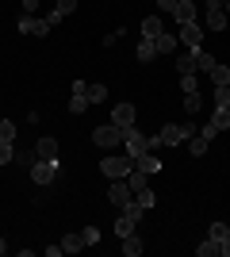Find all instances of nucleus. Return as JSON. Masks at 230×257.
Masks as SVG:
<instances>
[{"mask_svg": "<svg viewBox=\"0 0 230 257\" xmlns=\"http://www.w3.org/2000/svg\"><path fill=\"white\" fill-rule=\"evenodd\" d=\"M0 142H16V123L0 119Z\"/></svg>", "mask_w": 230, "mask_h": 257, "instance_id": "c756f323", "label": "nucleus"}, {"mask_svg": "<svg viewBox=\"0 0 230 257\" xmlns=\"http://www.w3.org/2000/svg\"><path fill=\"white\" fill-rule=\"evenodd\" d=\"M199 135H203L207 142H215V135H219V131H215V123H203V127H199Z\"/></svg>", "mask_w": 230, "mask_h": 257, "instance_id": "4c0bfd02", "label": "nucleus"}, {"mask_svg": "<svg viewBox=\"0 0 230 257\" xmlns=\"http://www.w3.org/2000/svg\"><path fill=\"white\" fill-rule=\"evenodd\" d=\"M211 85H230V65H222V62H215L211 65Z\"/></svg>", "mask_w": 230, "mask_h": 257, "instance_id": "a211bd4d", "label": "nucleus"}, {"mask_svg": "<svg viewBox=\"0 0 230 257\" xmlns=\"http://www.w3.org/2000/svg\"><path fill=\"white\" fill-rule=\"evenodd\" d=\"M108 200H111V207H119V211H123V207L134 200L131 184H127V181H111V184H108Z\"/></svg>", "mask_w": 230, "mask_h": 257, "instance_id": "423d86ee", "label": "nucleus"}, {"mask_svg": "<svg viewBox=\"0 0 230 257\" xmlns=\"http://www.w3.org/2000/svg\"><path fill=\"white\" fill-rule=\"evenodd\" d=\"M192 135H196V127H192V123H165V127L157 131L161 146H180V142H188Z\"/></svg>", "mask_w": 230, "mask_h": 257, "instance_id": "f03ea898", "label": "nucleus"}, {"mask_svg": "<svg viewBox=\"0 0 230 257\" xmlns=\"http://www.w3.org/2000/svg\"><path fill=\"white\" fill-rule=\"evenodd\" d=\"M81 238H85V246H96V242H100V226H85Z\"/></svg>", "mask_w": 230, "mask_h": 257, "instance_id": "72a5a7b5", "label": "nucleus"}, {"mask_svg": "<svg viewBox=\"0 0 230 257\" xmlns=\"http://www.w3.org/2000/svg\"><path fill=\"white\" fill-rule=\"evenodd\" d=\"M54 177H58V158L50 161V158H39L31 165V181L35 184H54Z\"/></svg>", "mask_w": 230, "mask_h": 257, "instance_id": "20e7f679", "label": "nucleus"}, {"mask_svg": "<svg viewBox=\"0 0 230 257\" xmlns=\"http://www.w3.org/2000/svg\"><path fill=\"white\" fill-rule=\"evenodd\" d=\"M196 0H176V12H173V16H176V23H196Z\"/></svg>", "mask_w": 230, "mask_h": 257, "instance_id": "f8f14e48", "label": "nucleus"}, {"mask_svg": "<svg viewBox=\"0 0 230 257\" xmlns=\"http://www.w3.org/2000/svg\"><path fill=\"white\" fill-rule=\"evenodd\" d=\"M226 12H222V4L219 0H207V27L211 31H226Z\"/></svg>", "mask_w": 230, "mask_h": 257, "instance_id": "1a4fd4ad", "label": "nucleus"}, {"mask_svg": "<svg viewBox=\"0 0 230 257\" xmlns=\"http://www.w3.org/2000/svg\"><path fill=\"white\" fill-rule=\"evenodd\" d=\"M131 169H134V158H131V154H108V158L100 161V173H104L108 181H123Z\"/></svg>", "mask_w": 230, "mask_h": 257, "instance_id": "f257e3e1", "label": "nucleus"}, {"mask_svg": "<svg viewBox=\"0 0 230 257\" xmlns=\"http://www.w3.org/2000/svg\"><path fill=\"white\" fill-rule=\"evenodd\" d=\"M207 146H211V142L203 139L199 131H196V135H192V139H188V154H192V158H203V154H207Z\"/></svg>", "mask_w": 230, "mask_h": 257, "instance_id": "f3484780", "label": "nucleus"}, {"mask_svg": "<svg viewBox=\"0 0 230 257\" xmlns=\"http://www.w3.org/2000/svg\"><path fill=\"white\" fill-rule=\"evenodd\" d=\"M196 73H188V77H180V92H196Z\"/></svg>", "mask_w": 230, "mask_h": 257, "instance_id": "c9c22d12", "label": "nucleus"}, {"mask_svg": "<svg viewBox=\"0 0 230 257\" xmlns=\"http://www.w3.org/2000/svg\"><path fill=\"white\" fill-rule=\"evenodd\" d=\"M16 161V146L12 142H0V165H12Z\"/></svg>", "mask_w": 230, "mask_h": 257, "instance_id": "7c9ffc66", "label": "nucleus"}, {"mask_svg": "<svg viewBox=\"0 0 230 257\" xmlns=\"http://www.w3.org/2000/svg\"><path fill=\"white\" fill-rule=\"evenodd\" d=\"M134 200H138V204H142V207H146V211H150V207H153V204H157V196H153V192H150V188H142V192H134Z\"/></svg>", "mask_w": 230, "mask_h": 257, "instance_id": "2f4dec72", "label": "nucleus"}, {"mask_svg": "<svg viewBox=\"0 0 230 257\" xmlns=\"http://www.w3.org/2000/svg\"><path fill=\"white\" fill-rule=\"evenodd\" d=\"M111 123L123 127V131H131L134 127V104H115L111 107Z\"/></svg>", "mask_w": 230, "mask_h": 257, "instance_id": "9d476101", "label": "nucleus"}, {"mask_svg": "<svg viewBox=\"0 0 230 257\" xmlns=\"http://www.w3.org/2000/svg\"><path fill=\"white\" fill-rule=\"evenodd\" d=\"M123 146H127V154H131V158H138V154H146V135L142 131H123Z\"/></svg>", "mask_w": 230, "mask_h": 257, "instance_id": "6e6552de", "label": "nucleus"}, {"mask_svg": "<svg viewBox=\"0 0 230 257\" xmlns=\"http://www.w3.org/2000/svg\"><path fill=\"white\" fill-rule=\"evenodd\" d=\"M215 253H219V242H215V238H207L203 246H196V257H215Z\"/></svg>", "mask_w": 230, "mask_h": 257, "instance_id": "cd10ccee", "label": "nucleus"}, {"mask_svg": "<svg viewBox=\"0 0 230 257\" xmlns=\"http://www.w3.org/2000/svg\"><path fill=\"white\" fill-rule=\"evenodd\" d=\"M92 142H96L100 150H115L123 142V127H115V123H100L96 131H92Z\"/></svg>", "mask_w": 230, "mask_h": 257, "instance_id": "7ed1b4c3", "label": "nucleus"}, {"mask_svg": "<svg viewBox=\"0 0 230 257\" xmlns=\"http://www.w3.org/2000/svg\"><path fill=\"white\" fill-rule=\"evenodd\" d=\"M134 58H138V62H153V58H157L153 39H142V43H138V50H134Z\"/></svg>", "mask_w": 230, "mask_h": 257, "instance_id": "6ab92c4d", "label": "nucleus"}, {"mask_svg": "<svg viewBox=\"0 0 230 257\" xmlns=\"http://www.w3.org/2000/svg\"><path fill=\"white\" fill-rule=\"evenodd\" d=\"M165 27H161V16H146L142 20V39H157Z\"/></svg>", "mask_w": 230, "mask_h": 257, "instance_id": "4468645a", "label": "nucleus"}, {"mask_svg": "<svg viewBox=\"0 0 230 257\" xmlns=\"http://www.w3.org/2000/svg\"><path fill=\"white\" fill-rule=\"evenodd\" d=\"M211 123H215V131H230V107H215Z\"/></svg>", "mask_w": 230, "mask_h": 257, "instance_id": "b1692460", "label": "nucleus"}, {"mask_svg": "<svg viewBox=\"0 0 230 257\" xmlns=\"http://www.w3.org/2000/svg\"><path fill=\"white\" fill-rule=\"evenodd\" d=\"M35 154L54 161V158H58V139H39V142H35Z\"/></svg>", "mask_w": 230, "mask_h": 257, "instance_id": "2eb2a0df", "label": "nucleus"}, {"mask_svg": "<svg viewBox=\"0 0 230 257\" xmlns=\"http://www.w3.org/2000/svg\"><path fill=\"white\" fill-rule=\"evenodd\" d=\"M16 161H20V165H27V169H31L35 161H39V154H23V150H16Z\"/></svg>", "mask_w": 230, "mask_h": 257, "instance_id": "e433bc0d", "label": "nucleus"}, {"mask_svg": "<svg viewBox=\"0 0 230 257\" xmlns=\"http://www.w3.org/2000/svg\"><path fill=\"white\" fill-rule=\"evenodd\" d=\"M215 107H230V85H215Z\"/></svg>", "mask_w": 230, "mask_h": 257, "instance_id": "bb28decb", "label": "nucleus"}, {"mask_svg": "<svg viewBox=\"0 0 230 257\" xmlns=\"http://www.w3.org/2000/svg\"><path fill=\"white\" fill-rule=\"evenodd\" d=\"M153 4H157V0H153Z\"/></svg>", "mask_w": 230, "mask_h": 257, "instance_id": "a18cd8bd", "label": "nucleus"}, {"mask_svg": "<svg viewBox=\"0 0 230 257\" xmlns=\"http://www.w3.org/2000/svg\"><path fill=\"white\" fill-rule=\"evenodd\" d=\"M219 4H226V0H219Z\"/></svg>", "mask_w": 230, "mask_h": 257, "instance_id": "c03bdc74", "label": "nucleus"}, {"mask_svg": "<svg viewBox=\"0 0 230 257\" xmlns=\"http://www.w3.org/2000/svg\"><path fill=\"white\" fill-rule=\"evenodd\" d=\"M219 253H222V257H230V238H222V242H219Z\"/></svg>", "mask_w": 230, "mask_h": 257, "instance_id": "a19ab883", "label": "nucleus"}, {"mask_svg": "<svg viewBox=\"0 0 230 257\" xmlns=\"http://www.w3.org/2000/svg\"><path fill=\"white\" fill-rule=\"evenodd\" d=\"M199 107H203V96H199V88H196V92H184V111H188V115H196Z\"/></svg>", "mask_w": 230, "mask_h": 257, "instance_id": "5701e85b", "label": "nucleus"}, {"mask_svg": "<svg viewBox=\"0 0 230 257\" xmlns=\"http://www.w3.org/2000/svg\"><path fill=\"white\" fill-rule=\"evenodd\" d=\"M62 249H66V253H81V249H85V238L81 234H66L62 238Z\"/></svg>", "mask_w": 230, "mask_h": 257, "instance_id": "4be33fe9", "label": "nucleus"}, {"mask_svg": "<svg viewBox=\"0 0 230 257\" xmlns=\"http://www.w3.org/2000/svg\"><path fill=\"white\" fill-rule=\"evenodd\" d=\"M207 238H215V242H222V238H230V226H226V223H211Z\"/></svg>", "mask_w": 230, "mask_h": 257, "instance_id": "c85d7f7f", "label": "nucleus"}, {"mask_svg": "<svg viewBox=\"0 0 230 257\" xmlns=\"http://www.w3.org/2000/svg\"><path fill=\"white\" fill-rule=\"evenodd\" d=\"M20 31H23V35H35V39H43V35H50L54 27L46 23V16L39 20V16H27V12H23V16H20Z\"/></svg>", "mask_w": 230, "mask_h": 257, "instance_id": "39448f33", "label": "nucleus"}, {"mask_svg": "<svg viewBox=\"0 0 230 257\" xmlns=\"http://www.w3.org/2000/svg\"><path fill=\"white\" fill-rule=\"evenodd\" d=\"M153 46H157V54H173V50H176V39H173L169 31H161L157 39H153Z\"/></svg>", "mask_w": 230, "mask_h": 257, "instance_id": "aec40b11", "label": "nucleus"}, {"mask_svg": "<svg viewBox=\"0 0 230 257\" xmlns=\"http://www.w3.org/2000/svg\"><path fill=\"white\" fill-rule=\"evenodd\" d=\"M43 253H46V257H62V253H66V249H62V242H58V246H46Z\"/></svg>", "mask_w": 230, "mask_h": 257, "instance_id": "58836bf2", "label": "nucleus"}, {"mask_svg": "<svg viewBox=\"0 0 230 257\" xmlns=\"http://www.w3.org/2000/svg\"><path fill=\"white\" fill-rule=\"evenodd\" d=\"M157 8L161 12H176V0H157Z\"/></svg>", "mask_w": 230, "mask_h": 257, "instance_id": "ea45409f", "label": "nucleus"}, {"mask_svg": "<svg viewBox=\"0 0 230 257\" xmlns=\"http://www.w3.org/2000/svg\"><path fill=\"white\" fill-rule=\"evenodd\" d=\"M222 12H226V20H230V0H226V4H222Z\"/></svg>", "mask_w": 230, "mask_h": 257, "instance_id": "37998d69", "label": "nucleus"}, {"mask_svg": "<svg viewBox=\"0 0 230 257\" xmlns=\"http://www.w3.org/2000/svg\"><path fill=\"white\" fill-rule=\"evenodd\" d=\"M142 238H134V234H127V238H123V253H127V257H138V253H142Z\"/></svg>", "mask_w": 230, "mask_h": 257, "instance_id": "412c9836", "label": "nucleus"}, {"mask_svg": "<svg viewBox=\"0 0 230 257\" xmlns=\"http://www.w3.org/2000/svg\"><path fill=\"white\" fill-rule=\"evenodd\" d=\"M196 54V69H203V73H211V65H215V58H211L207 50H203V46H199V50H192Z\"/></svg>", "mask_w": 230, "mask_h": 257, "instance_id": "393cba45", "label": "nucleus"}, {"mask_svg": "<svg viewBox=\"0 0 230 257\" xmlns=\"http://www.w3.org/2000/svg\"><path fill=\"white\" fill-rule=\"evenodd\" d=\"M0 253H8V242H4V238H0Z\"/></svg>", "mask_w": 230, "mask_h": 257, "instance_id": "79ce46f5", "label": "nucleus"}, {"mask_svg": "<svg viewBox=\"0 0 230 257\" xmlns=\"http://www.w3.org/2000/svg\"><path fill=\"white\" fill-rule=\"evenodd\" d=\"M176 73L188 77V73H196V54L188 50V54H176Z\"/></svg>", "mask_w": 230, "mask_h": 257, "instance_id": "dca6fc26", "label": "nucleus"}, {"mask_svg": "<svg viewBox=\"0 0 230 257\" xmlns=\"http://www.w3.org/2000/svg\"><path fill=\"white\" fill-rule=\"evenodd\" d=\"M134 226H138V219H134L131 211H119V219H115V234L127 238V234H134Z\"/></svg>", "mask_w": 230, "mask_h": 257, "instance_id": "ddd939ff", "label": "nucleus"}, {"mask_svg": "<svg viewBox=\"0 0 230 257\" xmlns=\"http://www.w3.org/2000/svg\"><path fill=\"white\" fill-rule=\"evenodd\" d=\"M134 169H142L146 177H153V173H161V158H157L153 150H146V154H138V158H134Z\"/></svg>", "mask_w": 230, "mask_h": 257, "instance_id": "9b49d317", "label": "nucleus"}, {"mask_svg": "<svg viewBox=\"0 0 230 257\" xmlns=\"http://www.w3.org/2000/svg\"><path fill=\"white\" fill-rule=\"evenodd\" d=\"M180 43H184L188 50H199V46H203V27H199V23H180Z\"/></svg>", "mask_w": 230, "mask_h": 257, "instance_id": "0eeeda50", "label": "nucleus"}, {"mask_svg": "<svg viewBox=\"0 0 230 257\" xmlns=\"http://www.w3.org/2000/svg\"><path fill=\"white\" fill-rule=\"evenodd\" d=\"M54 12H58V16H69V12H77V0H58Z\"/></svg>", "mask_w": 230, "mask_h": 257, "instance_id": "f704fd0d", "label": "nucleus"}, {"mask_svg": "<svg viewBox=\"0 0 230 257\" xmlns=\"http://www.w3.org/2000/svg\"><path fill=\"white\" fill-rule=\"evenodd\" d=\"M85 107H88V96H81V92H73V100H69V111H73V115H81Z\"/></svg>", "mask_w": 230, "mask_h": 257, "instance_id": "473e14b6", "label": "nucleus"}, {"mask_svg": "<svg viewBox=\"0 0 230 257\" xmlns=\"http://www.w3.org/2000/svg\"><path fill=\"white\" fill-rule=\"evenodd\" d=\"M85 96H88V104H104V100H108V88L104 85H88Z\"/></svg>", "mask_w": 230, "mask_h": 257, "instance_id": "a878e982", "label": "nucleus"}]
</instances>
